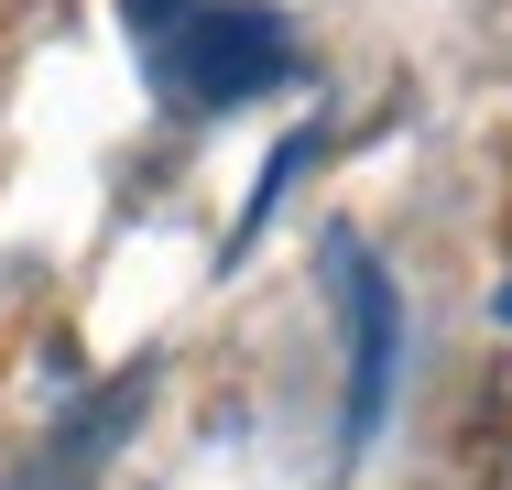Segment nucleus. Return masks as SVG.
<instances>
[{
  "label": "nucleus",
  "mask_w": 512,
  "mask_h": 490,
  "mask_svg": "<svg viewBox=\"0 0 512 490\" xmlns=\"http://www.w3.org/2000/svg\"><path fill=\"white\" fill-rule=\"evenodd\" d=\"M120 11H131L142 77H153V98H164L175 120L240 109V98H262V88L295 77V33H284V11H262V0H120Z\"/></svg>",
  "instance_id": "obj_1"
},
{
  "label": "nucleus",
  "mask_w": 512,
  "mask_h": 490,
  "mask_svg": "<svg viewBox=\"0 0 512 490\" xmlns=\"http://www.w3.org/2000/svg\"><path fill=\"white\" fill-rule=\"evenodd\" d=\"M327 273H338V316H349V414H338V436H349V458L382 436V414H393V371H404V294L382 284V262L338 229L327 240Z\"/></svg>",
  "instance_id": "obj_2"
}]
</instances>
